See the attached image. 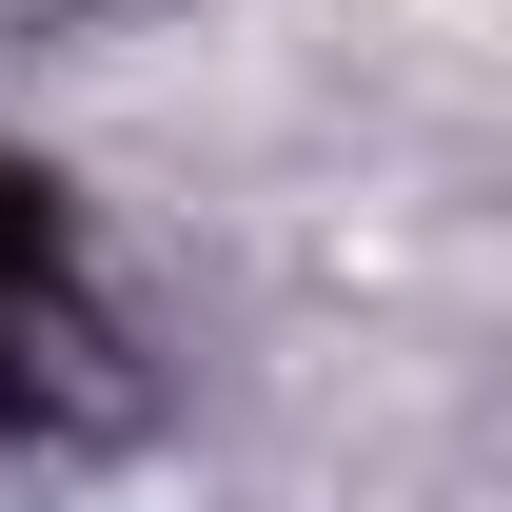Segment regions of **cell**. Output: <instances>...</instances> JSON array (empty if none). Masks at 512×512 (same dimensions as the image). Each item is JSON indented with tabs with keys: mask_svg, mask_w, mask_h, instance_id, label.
<instances>
[{
	"mask_svg": "<svg viewBox=\"0 0 512 512\" xmlns=\"http://www.w3.org/2000/svg\"><path fill=\"white\" fill-rule=\"evenodd\" d=\"M119 414V335L79 296V237L40 178H0V453L20 434H99Z\"/></svg>",
	"mask_w": 512,
	"mask_h": 512,
	"instance_id": "cell-1",
	"label": "cell"
}]
</instances>
